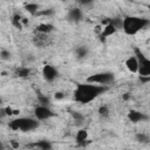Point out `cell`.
I'll return each instance as SVG.
<instances>
[{
	"instance_id": "cell-20",
	"label": "cell",
	"mask_w": 150,
	"mask_h": 150,
	"mask_svg": "<svg viewBox=\"0 0 150 150\" xmlns=\"http://www.w3.org/2000/svg\"><path fill=\"white\" fill-rule=\"evenodd\" d=\"M21 20H22V19H21V16H20L19 14H14V15L12 16V25L20 29V28L22 27V26H21Z\"/></svg>"
},
{
	"instance_id": "cell-3",
	"label": "cell",
	"mask_w": 150,
	"mask_h": 150,
	"mask_svg": "<svg viewBox=\"0 0 150 150\" xmlns=\"http://www.w3.org/2000/svg\"><path fill=\"white\" fill-rule=\"evenodd\" d=\"M9 128L12 130H20L23 132L33 131L39 127V120L35 117H19L9 122Z\"/></svg>"
},
{
	"instance_id": "cell-24",
	"label": "cell",
	"mask_w": 150,
	"mask_h": 150,
	"mask_svg": "<svg viewBox=\"0 0 150 150\" xmlns=\"http://www.w3.org/2000/svg\"><path fill=\"white\" fill-rule=\"evenodd\" d=\"M39 15H50L53 14V9H47V11H39L38 12Z\"/></svg>"
},
{
	"instance_id": "cell-5",
	"label": "cell",
	"mask_w": 150,
	"mask_h": 150,
	"mask_svg": "<svg viewBox=\"0 0 150 150\" xmlns=\"http://www.w3.org/2000/svg\"><path fill=\"white\" fill-rule=\"evenodd\" d=\"M87 81L91 83L102 84V86H109L110 83L115 81V75L110 71H101V73H96V74L88 76Z\"/></svg>"
},
{
	"instance_id": "cell-13",
	"label": "cell",
	"mask_w": 150,
	"mask_h": 150,
	"mask_svg": "<svg viewBox=\"0 0 150 150\" xmlns=\"http://www.w3.org/2000/svg\"><path fill=\"white\" fill-rule=\"evenodd\" d=\"M88 138V131L86 129H81L76 132V136H75V139L79 145H84L86 141Z\"/></svg>"
},
{
	"instance_id": "cell-16",
	"label": "cell",
	"mask_w": 150,
	"mask_h": 150,
	"mask_svg": "<svg viewBox=\"0 0 150 150\" xmlns=\"http://www.w3.org/2000/svg\"><path fill=\"white\" fill-rule=\"evenodd\" d=\"M88 53H89V49L87 46H79L76 49H75V54L77 56V59H86L88 56Z\"/></svg>"
},
{
	"instance_id": "cell-25",
	"label": "cell",
	"mask_w": 150,
	"mask_h": 150,
	"mask_svg": "<svg viewBox=\"0 0 150 150\" xmlns=\"http://www.w3.org/2000/svg\"><path fill=\"white\" fill-rule=\"evenodd\" d=\"M79 1H80V4H82V5H84V6L91 5V4L94 2V0H79Z\"/></svg>"
},
{
	"instance_id": "cell-2",
	"label": "cell",
	"mask_w": 150,
	"mask_h": 150,
	"mask_svg": "<svg viewBox=\"0 0 150 150\" xmlns=\"http://www.w3.org/2000/svg\"><path fill=\"white\" fill-rule=\"evenodd\" d=\"M150 25V20L143 16L130 15L123 18L122 21V29L127 35H136L138 32L144 29L146 26Z\"/></svg>"
},
{
	"instance_id": "cell-4",
	"label": "cell",
	"mask_w": 150,
	"mask_h": 150,
	"mask_svg": "<svg viewBox=\"0 0 150 150\" xmlns=\"http://www.w3.org/2000/svg\"><path fill=\"white\" fill-rule=\"evenodd\" d=\"M135 55L138 60V75L139 77H150V59H148L139 48H135Z\"/></svg>"
},
{
	"instance_id": "cell-26",
	"label": "cell",
	"mask_w": 150,
	"mask_h": 150,
	"mask_svg": "<svg viewBox=\"0 0 150 150\" xmlns=\"http://www.w3.org/2000/svg\"><path fill=\"white\" fill-rule=\"evenodd\" d=\"M63 96H64V95H63L62 93H56V94H55V98H56V100H61V98H63Z\"/></svg>"
},
{
	"instance_id": "cell-7",
	"label": "cell",
	"mask_w": 150,
	"mask_h": 150,
	"mask_svg": "<svg viewBox=\"0 0 150 150\" xmlns=\"http://www.w3.org/2000/svg\"><path fill=\"white\" fill-rule=\"evenodd\" d=\"M57 70L54 66L52 64H45L42 68V76L45 79V81L47 82H53L56 77H57Z\"/></svg>"
},
{
	"instance_id": "cell-14",
	"label": "cell",
	"mask_w": 150,
	"mask_h": 150,
	"mask_svg": "<svg viewBox=\"0 0 150 150\" xmlns=\"http://www.w3.org/2000/svg\"><path fill=\"white\" fill-rule=\"evenodd\" d=\"M32 146L38 148V149H41V150H50L53 148V144L49 141H47V139H42V141H39V142L34 143Z\"/></svg>"
},
{
	"instance_id": "cell-9",
	"label": "cell",
	"mask_w": 150,
	"mask_h": 150,
	"mask_svg": "<svg viewBox=\"0 0 150 150\" xmlns=\"http://www.w3.org/2000/svg\"><path fill=\"white\" fill-rule=\"evenodd\" d=\"M148 118H149V117H148L144 112H142V111H139V110L131 109V110H129V112H128V120H129L131 123H139V122L146 121Z\"/></svg>"
},
{
	"instance_id": "cell-6",
	"label": "cell",
	"mask_w": 150,
	"mask_h": 150,
	"mask_svg": "<svg viewBox=\"0 0 150 150\" xmlns=\"http://www.w3.org/2000/svg\"><path fill=\"white\" fill-rule=\"evenodd\" d=\"M34 116L39 120V121H45V120H49L50 117L54 116L53 110L48 107V105H43L40 104L34 109Z\"/></svg>"
},
{
	"instance_id": "cell-11",
	"label": "cell",
	"mask_w": 150,
	"mask_h": 150,
	"mask_svg": "<svg viewBox=\"0 0 150 150\" xmlns=\"http://www.w3.org/2000/svg\"><path fill=\"white\" fill-rule=\"evenodd\" d=\"M125 67L127 69L130 71V73H138V60L136 57V55H132V56H129L127 60H125Z\"/></svg>"
},
{
	"instance_id": "cell-21",
	"label": "cell",
	"mask_w": 150,
	"mask_h": 150,
	"mask_svg": "<svg viewBox=\"0 0 150 150\" xmlns=\"http://www.w3.org/2000/svg\"><path fill=\"white\" fill-rule=\"evenodd\" d=\"M98 115L102 117V118H105L109 116V108L107 105H101L98 108Z\"/></svg>"
},
{
	"instance_id": "cell-12",
	"label": "cell",
	"mask_w": 150,
	"mask_h": 150,
	"mask_svg": "<svg viewBox=\"0 0 150 150\" xmlns=\"http://www.w3.org/2000/svg\"><path fill=\"white\" fill-rule=\"evenodd\" d=\"M116 30H117V28L109 21L105 26H104V28H103V30H102V33H101V39H105V38H108V36H110V35H112L114 33H116Z\"/></svg>"
},
{
	"instance_id": "cell-19",
	"label": "cell",
	"mask_w": 150,
	"mask_h": 150,
	"mask_svg": "<svg viewBox=\"0 0 150 150\" xmlns=\"http://www.w3.org/2000/svg\"><path fill=\"white\" fill-rule=\"evenodd\" d=\"M30 73V69L29 68H26V67H21V68H18L15 70V75L19 76V77H27Z\"/></svg>"
},
{
	"instance_id": "cell-23",
	"label": "cell",
	"mask_w": 150,
	"mask_h": 150,
	"mask_svg": "<svg viewBox=\"0 0 150 150\" xmlns=\"http://www.w3.org/2000/svg\"><path fill=\"white\" fill-rule=\"evenodd\" d=\"M11 56H12V54H11L9 50H7V49H1V52H0V57H1V60L8 61V60L11 59Z\"/></svg>"
},
{
	"instance_id": "cell-17",
	"label": "cell",
	"mask_w": 150,
	"mask_h": 150,
	"mask_svg": "<svg viewBox=\"0 0 150 150\" xmlns=\"http://www.w3.org/2000/svg\"><path fill=\"white\" fill-rule=\"evenodd\" d=\"M135 138H136V141H137L138 143H142V144H148V143H150V136H149L148 134H144V132H138V134H136Z\"/></svg>"
},
{
	"instance_id": "cell-8",
	"label": "cell",
	"mask_w": 150,
	"mask_h": 150,
	"mask_svg": "<svg viewBox=\"0 0 150 150\" xmlns=\"http://www.w3.org/2000/svg\"><path fill=\"white\" fill-rule=\"evenodd\" d=\"M33 43H34L36 47L43 48V47H47V46L50 43V38L48 36V34L38 32V33L34 35V38H33Z\"/></svg>"
},
{
	"instance_id": "cell-22",
	"label": "cell",
	"mask_w": 150,
	"mask_h": 150,
	"mask_svg": "<svg viewBox=\"0 0 150 150\" xmlns=\"http://www.w3.org/2000/svg\"><path fill=\"white\" fill-rule=\"evenodd\" d=\"M38 101H39L40 104H43V105H49V103H50L49 97H47L45 95H41V94L38 95Z\"/></svg>"
},
{
	"instance_id": "cell-15",
	"label": "cell",
	"mask_w": 150,
	"mask_h": 150,
	"mask_svg": "<svg viewBox=\"0 0 150 150\" xmlns=\"http://www.w3.org/2000/svg\"><path fill=\"white\" fill-rule=\"evenodd\" d=\"M53 30H54V26L52 23H40L39 26H36V32H40V33L49 34Z\"/></svg>"
},
{
	"instance_id": "cell-1",
	"label": "cell",
	"mask_w": 150,
	"mask_h": 150,
	"mask_svg": "<svg viewBox=\"0 0 150 150\" xmlns=\"http://www.w3.org/2000/svg\"><path fill=\"white\" fill-rule=\"evenodd\" d=\"M108 90V86H102L97 83L86 82L79 83L74 90V98L81 104H88L91 101L96 100L98 96L104 94Z\"/></svg>"
},
{
	"instance_id": "cell-18",
	"label": "cell",
	"mask_w": 150,
	"mask_h": 150,
	"mask_svg": "<svg viewBox=\"0 0 150 150\" xmlns=\"http://www.w3.org/2000/svg\"><path fill=\"white\" fill-rule=\"evenodd\" d=\"M25 9L28 13H30V14H38V12H39V5L35 4V2H28L25 6Z\"/></svg>"
},
{
	"instance_id": "cell-10",
	"label": "cell",
	"mask_w": 150,
	"mask_h": 150,
	"mask_svg": "<svg viewBox=\"0 0 150 150\" xmlns=\"http://www.w3.org/2000/svg\"><path fill=\"white\" fill-rule=\"evenodd\" d=\"M67 20L69 22H73V23H77L80 21L83 20V13L80 8L75 7V8H70L68 11V14H67Z\"/></svg>"
},
{
	"instance_id": "cell-27",
	"label": "cell",
	"mask_w": 150,
	"mask_h": 150,
	"mask_svg": "<svg viewBox=\"0 0 150 150\" xmlns=\"http://www.w3.org/2000/svg\"><path fill=\"white\" fill-rule=\"evenodd\" d=\"M149 11H150V6H149Z\"/></svg>"
}]
</instances>
